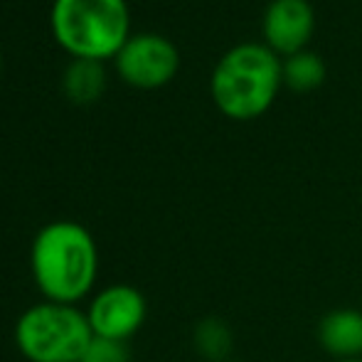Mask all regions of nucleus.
<instances>
[{"mask_svg":"<svg viewBox=\"0 0 362 362\" xmlns=\"http://www.w3.org/2000/svg\"><path fill=\"white\" fill-rule=\"evenodd\" d=\"M84 362H129V353H126L124 343H119V340L94 338Z\"/></svg>","mask_w":362,"mask_h":362,"instance_id":"nucleus-12","label":"nucleus"},{"mask_svg":"<svg viewBox=\"0 0 362 362\" xmlns=\"http://www.w3.org/2000/svg\"><path fill=\"white\" fill-rule=\"evenodd\" d=\"M335 362H362V358H355V360H335Z\"/></svg>","mask_w":362,"mask_h":362,"instance_id":"nucleus-13","label":"nucleus"},{"mask_svg":"<svg viewBox=\"0 0 362 362\" xmlns=\"http://www.w3.org/2000/svg\"><path fill=\"white\" fill-rule=\"evenodd\" d=\"M104 84V67L99 59L74 57V62L64 72V91L69 99L79 101V104H89V101L99 99Z\"/></svg>","mask_w":362,"mask_h":362,"instance_id":"nucleus-9","label":"nucleus"},{"mask_svg":"<svg viewBox=\"0 0 362 362\" xmlns=\"http://www.w3.org/2000/svg\"><path fill=\"white\" fill-rule=\"evenodd\" d=\"M195 350L210 362H224L232 353V330L219 318H205L195 325L192 333Z\"/></svg>","mask_w":362,"mask_h":362,"instance_id":"nucleus-10","label":"nucleus"},{"mask_svg":"<svg viewBox=\"0 0 362 362\" xmlns=\"http://www.w3.org/2000/svg\"><path fill=\"white\" fill-rule=\"evenodd\" d=\"M119 74L136 86H160L177 72V49L165 37L153 33L134 35L116 52Z\"/></svg>","mask_w":362,"mask_h":362,"instance_id":"nucleus-6","label":"nucleus"},{"mask_svg":"<svg viewBox=\"0 0 362 362\" xmlns=\"http://www.w3.org/2000/svg\"><path fill=\"white\" fill-rule=\"evenodd\" d=\"M33 276L42 296L52 303L76 305L94 288L99 274V249L86 227L59 219L45 224L30 252Z\"/></svg>","mask_w":362,"mask_h":362,"instance_id":"nucleus-1","label":"nucleus"},{"mask_svg":"<svg viewBox=\"0 0 362 362\" xmlns=\"http://www.w3.org/2000/svg\"><path fill=\"white\" fill-rule=\"evenodd\" d=\"M146 298L139 288L129 284H114V286L99 291L86 308V318L94 330V338L124 340L134 338L146 320Z\"/></svg>","mask_w":362,"mask_h":362,"instance_id":"nucleus-5","label":"nucleus"},{"mask_svg":"<svg viewBox=\"0 0 362 362\" xmlns=\"http://www.w3.org/2000/svg\"><path fill=\"white\" fill-rule=\"evenodd\" d=\"M318 343L335 360L362 358V310L335 308L318 323Z\"/></svg>","mask_w":362,"mask_h":362,"instance_id":"nucleus-8","label":"nucleus"},{"mask_svg":"<svg viewBox=\"0 0 362 362\" xmlns=\"http://www.w3.org/2000/svg\"><path fill=\"white\" fill-rule=\"evenodd\" d=\"M313 10L305 0H274L264 18V33L274 49L296 54L310 37Z\"/></svg>","mask_w":362,"mask_h":362,"instance_id":"nucleus-7","label":"nucleus"},{"mask_svg":"<svg viewBox=\"0 0 362 362\" xmlns=\"http://www.w3.org/2000/svg\"><path fill=\"white\" fill-rule=\"evenodd\" d=\"M52 33L74 57L101 62L129 40L126 0H54Z\"/></svg>","mask_w":362,"mask_h":362,"instance_id":"nucleus-3","label":"nucleus"},{"mask_svg":"<svg viewBox=\"0 0 362 362\" xmlns=\"http://www.w3.org/2000/svg\"><path fill=\"white\" fill-rule=\"evenodd\" d=\"M91 340L86 313L67 303H35L15 323V343L30 362H84Z\"/></svg>","mask_w":362,"mask_h":362,"instance_id":"nucleus-4","label":"nucleus"},{"mask_svg":"<svg viewBox=\"0 0 362 362\" xmlns=\"http://www.w3.org/2000/svg\"><path fill=\"white\" fill-rule=\"evenodd\" d=\"M281 81V64L262 45H239L219 59L212 96L229 119H257L269 109Z\"/></svg>","mask_w":362,"mask_h":362,"instance_id":"nucleus-2","label":"nucleus"},{"mask_svg":"<svg viewBox=\"0 0 362 362\" xmlns=\"http://www.w3.org/2000/svg\"><path fill=\"white\" fill-rule=\"evenodd\" d=\"M224 362H239V360H224Z\"/></svg>","mask_w":362,"mask_h":362,"instance_id":"nucleus-14","label":"nucleus"},{"mask_svg":"<svg viewBox=\"0 0 362 362\" xmlns=\"http://www.w3.org/2000/svg\"><path fill=\"white\" fill-rule=\"evenodd\" d=\"M325 76V67L313 52H296L284 67V79L288 81L291 89L308 91L318 86Z\"/></svg>","mask_w":362,"mask_h":362,"instance_id":"nucleus-11","label":"nucleus"}]
</instances>
